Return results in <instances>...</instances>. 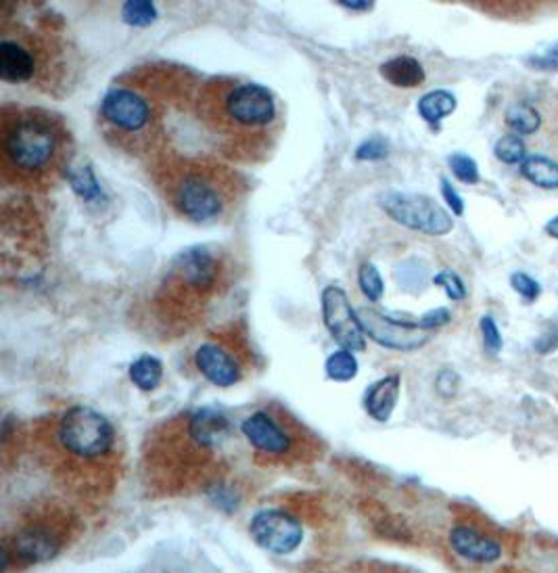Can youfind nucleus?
I'll use <instances>...</instances> for the list:
<instances>
[{
  "label": "nucleus",
  "instance_id": "1",
  "mask_svg": "<svg viewBox=\"0 0 558 573\" xmlns=\"http://www.w3.org/2000/svg\"><path fill=\"white\" fill-rule=\"evenodd\" d=\"M63 135L59 124L42 111H18L16 118L4 113L2 124V161L4 170L19 176L49 175L59 161Z\"/></svg>",
  "mask_w": 558,
  "mask_h": 573
},
{
  "label": "nucleus",
  "instance_id": "2",
  "mask_svg": "<svg viewBox=\"0 0 558 573\" xmlns=\"http://www.w3.org/2000/svg\"><path fill=\"white\" fill-rule=\"evenodd\" d=\"M168 199L182 218L197 225L218 220L228 208V191L218 175L199 168H187L172 176Z\"/></svg>",
  "mask_w": 558,
  "mask_h": 573
},
{
  "label": "nucleus",
  "instance_id": "3",
  "mask_svg": "<svg viewBox=\"0 0 558 573\" xmlns=\"http://www.w3.org/2000/svg\"><path fill=\"white\" fill-rule=\"evenodd\" d=\"M57 442L73 458L99 461L116 446L111 421L90 406H71L57 425Z\"/></svg>",
  "mask_w": 558,
  "mask_h": 573
},
{
  "label": "nucleus",
  "instance_id": "4",
  "mask_svg": "<svg viewBox=\"0 0 558 573\" xmlns=\"http://www.w3.org/2000/svg\"><path fill=\"white\" fill-rule=\"evenodd\" d=\"M222 118L237 132H260L272 126L279 105L270 88L258 82H235L222 95Z\"/></svg>",
  "mask_w": 558,
  "mask_h": 573
},
{
  "label": "nucleus",
  "instance_id": "5",
  "mask_svg": "<svg viewBox=\"0 0 558 573\" xmlns=\"http://www.w3.org/2000/svg\"><path fill=\"white\" fill-rule=\"evenodd\" d=\"M379 206L393 223L429 237H446L454 230L452 216L434 197L420 192L387 191L379 197Z\"/></svg>",
  "mask_w": 558,
  "mask_h": 573
},
{
  "label": "nucleus",
  "instance_id": "6",
  "mask_svg": "<svg viewBox=\"0 0 558 573\" xmlns=\"http://www.w3.org/2000/svg\"><path fill=\"white\" fill-rule=\"evenodd\" d=\"M356 314L365 335L383 348L412 352L434 339V333L420 329L419 320L412 318L377 313L375 308H358Z\"/></svg>",
  "mask_w": 558,
  "mask_h": 573
},
{
  "label": "nucleus",
  "instance_id": "7",
  "mask_svg": "<svg viewBox=\"0 0 558 573\" xmlns=\"http://www.w3.org/2000/svg\"><path fill=\"white\" fill-rule=\"evenodd\" d=\"M222 277V264L206 245H195L176 256L170 266V280L178 292L192 296H210Z\"/></svg>",
  "mask_w": 558,
  "mask_h": 573
},
{
  "label": "nucleus",
  "instance_id": "8",
  "mask_svg": "<svg viewBox=\"0 0 558 573\" xmlns=\"http://www.w3.org/2000/svg\"><path fill=\"white\" fill-rule=\"evenodd\" d=\"M320 306L322 323L341 348L351 352L367 349V335L360 327L358 314L351 308V302L341 285H327L320 296Z\"/></svg>",
  "mask_w": 558,
  "mask_h": 573
},
{
  "label": "nucleus",
  "instance_id": "9",
  "mask_svg": "<svg viewBox=\"0 0 558 573\" xmlns=\"http://www.w3.org/2000/svg\"><path fill=\"white\" fill-rule=\"evenodd\" d=\"M99 111L106 124L128 135H139L153 122V105L134 88H109Z\"/></svg>",
  "mask_w": 558,
  "mask_h": 573
},
{
  "label": "nucleus",
  "instance_id": "10",
  "mask_svg": "<svg viewBox=\"0 0 558 573\" xmlns=\"http://www.w3.org/2000/svg\"><path fill=\"white\" fill-rule=\"evenodd\" d=\"M249 534L263 551L272 555H291L303 542V525L296 515L282 508H266L249 523Z\"/></svg>",
  "mask_w": 558,
  "mask_h": 573
},
{
  "label": "nucleus",
  "instance_id": "11",
  "mask_svg": "<svg viewBox=\"0 0 558 573\" xmlns=\"http://www.w3.org/2000/svg\"><path fill=\"white\" fill-rule=\"evenodd\" d=\"M241 434L245 439L268 454V456H285L293 448V437L280 425L277 418L268 413H253L241 423Z\"/></svg>",
  "mask_w": 558,
  "mask_h": 573
},
{
  "label": "nucleus",
  "instance_id": "12",
  "mask_svg": "<svg viewBox=\"0 0 558 573\" xmlns=\"http://www.w3.org/2000/svg\"><path fill=\"white\" fill-rule=\"evenodd\" d=\"M16 556L23 563H44L59 555L61 539L47 525H26L16 532L11 542H4Z\"/></svg>",
  "mask_w": 558,
  "mask_h": 573
},
{
  "label": "nucleus",
  "instance_id": "13",
  "mask_svg": "<svg viewBox=\"0 0 558 573\" xmlns=\"http://www.w3.org/2000/svg\"><path fill=\"white\" fill-rule=\"evenodd\" d=\"M195 366L216 387H232L243 377L235 356L218 344H201L195 352Z\"/></svg>",
  "mask_w": 558,
  "mask_h": 573
},
{
  "label": "nucleus",
  "instance_id": "14",
  "mask_svg": "<svg viewBox=\"0 0 558 573\" xmlns=\"http://www.w3.org/2000/svg\"><path fill=\"white\" fill-rule=\"evenodd\" d=\"M450 544H452L456 555L475 561V563H494L502 556V546L498 540L484 536L481 532L467 527V525H458L454 527L450 534Z\"/></svg>",
  "mask_w": 558,
  "mask_h": 573
},
{
  "label": "nucleus",
  "instance_id": "15",
  "mask_svg": "<svg viewBox=\"0 0 558 573\" xmlns=\"http://www.w3.org/2000/svg\"><path fill=\"white\" fill-rule=\"evenodd\" d=\"M187 434L195 446L208 451L228 434V418L216 408H199L187 421Z\"/></svg>",
  "mask_w": 558,
  "mask_h": 573
},
{
  "label": "nucleus",
  "instance_id": "16",
  "mask_svg": "<svg viewBox=\"0 0 558 573\" xmlns=\"http://www.w3.org/2000/svg\"><path fill=\"white\" fill-rule=\"evenodd\" d=\"M36 73V59L21 42H0V78L9 85H21L32 80Z\"/></svg>",
  "mask_w": 558,
  "mask_h": 573
},
{
  "label": "nucleus",
  "instance_id": "17",
  "mask_svg": "<svg viewBox=\"0 0 558 573\" xmlns=\"http://www.w3.org/2000/svg\"><path fill=\"white\" fill-rule=\"evenodd\" d=\"M401 377L400 375H387L383 379L368 385L365 394V408L368 417L375 418L377 423H387L400 399Z\"/></svg>",
  "mask_w": 558,
  "mask_h": 573
},
{
  "label": "nucleus",
  "instance_id": "18",
  "mask_svg": "<svg viewBox=\"0 0 558 573\" xmlns=\"http://www.w3.org/2000/svg\"><path fill=\"white\" fill-rule=\"evenodd\" d=\"M379 71L396 88H419L427 78L422 63L412 55H396L381 63Z\"/></svg>",
  "mask_w": 558,
  "mask_h": 573
},
{
  "label": "nucleus",
  "instance_id": "19",
  "mask_svg": "<svg viewBox=\"0 0 558 573\" xmlns=\"http://www.w3.org/2000/svg\"><path fill=\"white\" fill-rule=\"evenodd\" d=\"M417 107H419V116L425 122L429 124L431 128H439L441 120H446L456 111L458 101L450 90L437 88V90L422 95Z\"/></svg>",
  "mask_w": 558,
  "mask_h": 573
},
{
  "label": "nucleus",
  "instance_id": "20",
  "mask_svg": "<svg viewBox=\"0 0 558 573\" xmlns=\"http://www.w3.org/2000/svg\"><path fill=\"white\" fill-rule=\"evenodd\" d=\"M71 191L76 192L84 204H103L107 201L106 191L90 166H76L66 170Z\"/></svg>",
  "mask_w": 558,
  "mask_h": 573
},
{
  "label": "nucleus",
  "instance_id": "21",
  "mask_svg": "<svg viewBox=\"0 0 558 573\" xmlns=\"http://www.w3.org/2000/svg\"><path fill=\"white\" fill-rule=\"evenodd\" d=\"M521 176L546 191L558 189V164L546 156H529L521 164Z\"/></svg>",
  "mask_w": 558,
  "mask_h": 573
},
{
  "label": "nucleus",
  "instance_id": "22",
  "mask_svg": "<svg viewBox=\"0 0 558 573\" xmlns=\"http://www.w3.org/2000/svg\"><path fill=\"white\" fill-rule=\"evenodd\" d=\"M130 382L139 387L140 392H156L163 379V365L158 356L142 354L130 365Z\"/></svg>",
  "mask_w": 558,
  "mask_h": 573
},
{
  "label": "nucleus",
  "instance_id": "23",
  "mask_svg": "<svg viewBox=\"0 0 558 573\" xmlns=\"http://www.w3.org/2000/svg\"><path fill=\"white\" fill-rule=\"evenodd\" d=\"M505 122L512 130V135L529 137V135H536L540 130L541 116L534 105H510L506 109Z\"/></svg>",
  "mask_w": 558,
  "mask_h": 573
},
{
  "label": "nucleus",
  "instance_id": "24",
  "mask_svg": "<svg viewBox=\"0 0 558 573\" xmlns=\"http://www.w3.org/2000/svg\"><path fill=\"white\" fill-rule=\"evenodd\" d=\"M358 371H360V365H358V358L353 356L351 349H337V352H332L331 356L327 358V363H325V373H327V377L331 382H351V379H356Z\"/></svg>",
  "mask_w": 558,
  "mask_h": 573
},
{
  "label": "nucleus",
  "instance_id": "25",
  "mask_svg": "<svg viewBox=\"0 0 558 573\" xmlns=\"http://www.w3.org/2000/svg\"><path fill=\"white\" fill-rule=\"evenodd\" d=\"M396 280L408 292H420L429 283V266L419 258L403 260L396 266Z\"/></svg>",
  "mask_w": 558,
  "mask_h": 573
},
{
  "label": "nucleus",
  "instance_id": "26",
  "mask_svg": "<svg viewBox=\"0 0 558 573\" xmlns=\"http://www.w3.org/2000/svg\"><path fill=\"white\" fill-rule=\"evenodd\" d=\"M158 7L151 0H128V2H123L122 21L126 26L149 28L158 21Z\"/></svg>",
  "mask_w": 558,
  "mask_h": 573
},
{
  "label": "nucleus",
  "instance_id": "27",
  "mask_svg": "<svg viewBox=\"0 0 558 573\" xmlns=\"http://www.w3.org/2000/svg\"><path fill=\"white\" fill-rule=\"evenodd\" d=\"M494 156L498 161H502L506 166H521L527 159V149H525L524 137L519 135H505L496 140L494 145Z\"/></svg>",
  "mask_w": 558,
  "mask_h": 573
},
{
  "label": "nucleus",
  "instance_id": "28",
  "mask_svg": "<svg viewBox=\"0 0 558 573\" xmlns=\"http://www.w3.org/2000/svg\"><path fill=\"white\" fill-rule=\"evenodd\" d=\"M358 285L368 302H381L385 296V280L372 261H362L358 268Z\"/></svg>",
  "mask_w": 558,
  "mask_h": 573
},
{
  "label": "nucleus",
  "instance_id": "29",
  "mask_svg": "<svg viewBox=\"0 0 558 573\" xmlns=\"http://www.w3.org/2000/svg\"><path fill=\"white\" fill-rule=\"evenodd\" d=\"M448 166L452 170V175L465 182V185H479L481 180V172H479V166L471 156L467 154H452L448 157Z\"/></svg>",
  "mask_w": 558,
  "mask_h": 573
},
{
  "label": "nucleus",
  "instance_id": "30",
  "mask_svg": "<svg viewBox=\"0 0 558 573\" xmlns=\"http://www.w3.org/2000/svg\"><path fill=\"white\" fill-rule=\"evenodd\" d=\"M431 280H434V285H437V287H441L446 292V296L454 299V302H462L467 297V285L454 270H441V273L434 275Z\"/></svg>",
  "mask_w": 558,
  "mask_h": 573
},
{
  "label": "nucleus",
  "instance_id": "31",
  "mask_svg": "<svg viewBox=\"0 0 558 573\" xmlns=\"http://www.w3.org/2000/svg\"><path fill=\"white\" fill-rule=\"evenodd\" d=\"M353 156L358 161H381L389 156V142L383 137H370L358 145Z\"/></svg>",
  "mask_w": 558,
  "mask_h": 573
},
{
  "label": "nucleus",
  "instance_id": "32",
  "mask_svg": "<svg viewBox=\"0 0 558 573\" xmlns=\"http://www.w3.org/2000/svg\"><path fill=\"white\" fill-rule=\"evenodd\" d=\"M479 325H481V337H484L486 352L491 354V356L500 354V349L505 346V342H502V333L498 329L496 320H494L491 316H484V318L479 320Z\"/></svg>",
  "mask_w": 558,
  "mask_h": 573
},
{
  "label": "nucleus",
  "instance_id": "33",
  "mask_svg": "<svg viewBox=\"0 0 558 573\" xmlns=\"http://www.w3.org/2000/svg\"><path fill=\"white\" fill-rule=\"evenodd\" d=\"M510 287L519 294V296L527 299V302H534V299H538L541 294L540 283L536 280L534 277H529L527 273H515L512 277H510Z\"/></svg>",
  "mask_w": 558,
  "mask_h": 573
},
{
  "label": "nucleus",
  "instance_id": "34",
  "mask_svg": "<svg viewBox=\"0 0 558 573\" xmlns=\"http://www.w3.org/2000/svg\"><path fill=\"white\" fill-rule=\"evenodd\" d=\"M527 66L534 70L558 71V42L546 47V51L540 55L527 57Z\"/></svg>",
  "mask_w": 558,
  "mask_h": 573
},
{
  "label": "nucleus",
  "instance_id": "35",
  "mask_svg": "<svg viewBox=\"0 0 558 573\" xmlns=\"http://www.w3.org/2000/svg\"><path fill=\"white\" fill-rule=\"evenodd\" d=\"M450 320H452V313H450L448 308H434V310H429V313H425L420 316L419 325L420 329L434 333V330L439 329V327L450 325Z\"/></svg>",
  "mask_w": 558,
  "mask_h": 573
},
{
  "label": "nucleus",
  "instance_id": "36",
  "mask_svg": "<svg viewBox=\"0 0 558 573\" xmlns=\"http://www.w3.org/2000/svg\"><path fill=\"white\" fill-rule=\"evenodd\" d=\"M439 187H441V195H444L446 206L452 209V214H456V216H462L465 214V199L460 197V192L454 189L452 182L448 178H441Z\"/></svg>",
  "mask_w": 558,
  "mask_h": 573
},
{
  "label": "nucleus",
  "instance_id": "37",
  "mask_svg": "<svg viewBox=\"0 0 558 573\" xmlns=\"http://www.w3.org/2000/svg\"><path fill=\"white\" fill-rule=\"evenodd\" d=\"M458 383H460L458 373L446 368V371H441V373L437 375V392H439L444 398H452V396H456V392H458Z\"/></svg>",
  "mask_w": 558,
  "mask_h": 573
},
{
  "label": "nucleus",
  "instance_id": "38",
  "mask_svg": "<svg viewBox=\"0 0 558 573\" xmlns=\"http://www.w3.org/2000/svg\"><path fill=\"white\" fill-rule=\"evenodd\" d=\"M534 348H536L538 354H550V352H555L558 348V323L550 325L548 329L541 333L540 337L536 339Z\"/></svg>",
  "mask_w": 558,
  "mask_h": 573
},
{
  "label": "nucleus",
  "instance_id": "39",
  "mask_svg": "<svg viewBox=\"0 0 558 573\" xmlns=\"http://www.w3.org/2000/svg\"><path fill=\"white\" fill-rule=\"evenodd\" d=\"M337 4L351 9V11H368L375 7V2H367V0H339Z\"/></svg>",
  "mask_w": 558,
  "mask_h": 573
},
{
  "label": "nucleus",
  "instance_id": "40",
  "mask_svg": "<svg viewBox=\"0 0 558 573\" xmlns=\"http://www.w3.org/2000/svg\"><path fill=\"white\" fill-rule=\"evenodd\" d=\"M546 235H548V237H552V239H558V216L557 218H552V220H548V225H546Z\"/></svg>",
  "mask_w": 558,
  "mask_h": 573
}]
</instances>
